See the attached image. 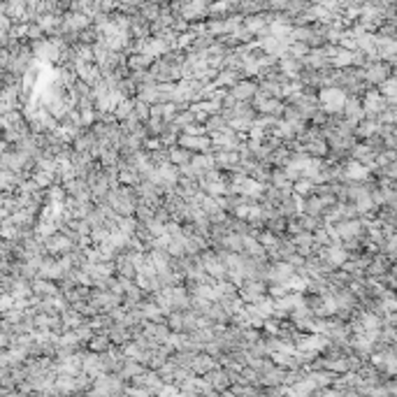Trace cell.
I'll use <instances>...</instances> for the list:
<instances>
[{"mask_svg": "<svg viewBox=\"0 0 397 397\" xmlns=\"http://www.w3.org/2000/svg\"><path fill=\"white\" fill-rule=\"evenodd\" d=\"M346 91L342 86H323L318 93V105L323 107L325 114H342L344 100H346Z\"/></svg>", "mask_w": 397, "mask_h": 397, "instance_id": "6da1fadb", "label": "cell"}, {"mask_svg": "<svg viewBox=\"0 0 397 397\" xmlns=\"http://www.w3.org/2000/svg\"><path fill=\"white\" fill-rule=\"evenodd\" d=\"M177 144L184 146V149L193 151V153H207V151H211V140L205 135H186V133H179V137H177Z\"/></svg>", "mask_w": 397, "mask_h": 397, "instance_id": "7a4b0ae2", "label": "cell"}, {"mask_svg": "<svg viewBox=\"0 0 397 397\" xmlns=\"http://www.w3.org/2000/svg\"><path fill=\"white\" fill-rule=\"evenodd\" d=\"M342 114L344 119H348L351 123H358L360 119H365V112H362V100L358 96H346L342 107Z\"/></svg>", "mask_w": 397, "mask_h": 397, "instance_id": "3957f363", "label": "cell"}, {"mask_svg": "<svg viewBox=\"0 0 397 397\" xmlns=\"http://www.w3.org/2000/svg\"><path fill=\"white\" fill-rule=\"evenodd\" d=\"M369 167L367 165H362L360 161H356V158H353L351 163H346V165H344V179L346 181H367L369 179Z\"/></svg>", "mask_w": 397, "mask_h": 397, "instance_id": "277c9868", "label": "cell"}, {"mask_svg": "<svg viewBox=\"0 0 397 397\" xmlns=\"http://www.w3.org/2000/svg\"><path fill=\"white\" fill-rule=\"evenodd\" d=\"M256 91H258L256 81H235L228 93H230L235 100H251V98L256 96Z\"/></svg>", "mask_w": 397, "mask_h": 397, "instance_id": "5b68a950", "label": "cell"}, {"mask_svg": "<svg viewBox=\"0 0 397 397\" xmlns=\"http://www.w3.org/2000/svg\"><path fill=\"white\" fill-rule=\"evenodd\" d=\"M362 77H365V81H369V84H381L386 77H390V68L386 65V63H372V65L367 68V70L362 72Z\"/></svg>", "mask_w": 397, "mask_h": 397, "instance_id": "8992f818", "label": "cell"}, {"mask_svg": "<svg viewBox=\"0 0 397 397\" xmlns=\"http://www.w3.org/2000/svg\"><path fill=\"white\" fill-rule=\"evenodd\" d=\"M191 156H193V151L184 149V146H179V144H174V146L167 149V158H170V163L172 165H177V167L186 165V163L191 161Z\"/></svg>", "mask_w": 397, "mask_h": 397, "instance_id": "52a82bcc", "label": "cell"}, {"mask_svg": "<svg viewBox=\"0 0 397 397\" xmlns=\"http://www.w3.org/2000/svg\"><path fill=\"white\" fill-rule=\"evenodd\" d=\"M314 184L312 179H307V177H300V179H295L293 181V193L295 195H302V197H307V195H312L314 193Z\"/></svg>", "mask_w": 397, "mask_h": 397, "instance_id": "ba28073f", "label": "cell"}, {"mask_svg": "<svg viewBox=\"0 0 397 397\" xmlns=\"http://www.w3.org/2000/svg\"><path fill=\"white\" fill-rule=\"evenodd\" d=\"M109 337H107L105 332H100V335H93V337L89 339V348L91 351H96V353H102V351H107L109 348Z\"/></svg>", "mask_w": 397, "mask_h": 397, "instance_id": "9c48e42d", "label": "cell"}, {"mask_svg": "<svg viewBox=\"0 0 397 397\" xmlns=\"http://www.w3.org/2000/svg\"><path fill=\"white\" fill-rule=\"evenodd\" d=\"M133 105H135V100H133V98H123V100H121L119 105L114 107V116H116V121L128 119V116H130V112H133Z\"/></svg>", "mask_w": 397, "mask_h": 397, "instance_id": "30bf717a", "label": "cell"}, {"mask_svg": "<svg viewBox=\"0 0 397 397\" xmlns=\"http://www.w3.org/2000/svg\"><path fill=\"white\" fill-rule=\"evenodd\" d=\"M207 12L205 3H200V0H193V3H188L186 7H184V12L181 14L186 16V19H195V16H202Z\"/></svg>", "mask_w": 397, "mask_h": 397, "instance_id": "8fae6325", "label": "cell"}, {"mask_svg": "<svg viewBox=\"0 0 397 397\" xmlns=\"http://www.w3.org/2000/svg\"><path fill=\"white\" fill-rule=\"evenodd\" d=\"M379 93L386 96V98L397 96V79H395V77H386V79L379 84Z\"/></svg>", "mask_w": 397, "mask_h": 397, "instance_id": "7c38bea8", "label": "cell"}, {"mask_svg": "<svg viewBox=\"0 0 397 397\" xmlns=\"http://www.w3.org/2000/svg\"><path fill=\"white\" fill-rule=\"evenodd\" d=\"M151 56H146V54H140V56H130V60H128V65L133 68V70H146V68L151 65Z\"/></svg>", "mask_w": 397, "mask_h": 397, "instance_id": "4fadbf2b", "label": "cell"}, {"mask_svg": "<svg viewBox=\"0 0 397 397\" xmlns=\"http://www.w3.org/2000/svg\"><path fill=\"white\" fill-rule=\"evenodd\" d=\"M286 293H291L288 283H270V286H267V295L274 297V300H277V297H283Z\"/></svg>", "mask_w": 397, "mask_h": 397, "instance_id": "5bb4252c", "label": "cell"}, {"mask_svg": "<svg viewBox=\"0 0 397 397\" xmlns=\"http://www.w3.org/2000/svg\"><path fill=\"white\" fill-rule=\"evenodd\" d=\"M133 114H135L137 119H140L142 123H144V121L149 119V105H146V102H142V100H137V98H135V105H133Z\"/></svg>", "mask_w": 397, "mask_h": 397, "instance_id": "9a60e30c", "label": "cell"}, {"mask_svg": "<svg viewBox=\"0 0 397 397\" xmlns=\"http://www.w3.org/2000/svg\"><path fill=\"white\" fill-rule=\"evenodd\" d=\"M35 291L37 293H45V295H56V286H54V283H49V281H45V283H37V286H35Z\"/></svg>", "mask_w": 397, "mask_h": 397, "instance_id": "2e32d148", "label": "cell"}, {"mask_svg": "<svg viewBox=\"0 0 397 397\" xmlns=\"http://www.w3.org/2000/svg\"><path fill=\"white\" fill-rule=\"evenodd\" d=\"M51 197H54L56 202H60V200H65V193L60 191V188H51Z\"/></svg>", "mask_w": 397, "mask_h": 397, "instance_id": "e0dca14e", "label": "cell"}]
</instances>
